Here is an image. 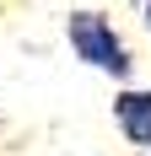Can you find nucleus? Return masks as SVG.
Masks as SVG:
<instances>
[{
    "label": "nucleus",
    "instance_id": "obj_1",
    "mask_svg": "<svg viewBox=\"0 0 151 156\" xmlns=\"http://www.w3.org/2000/svg\"><path fill=\"white\" fill-rule=\"evenodd\" d=\"M70 43H76V54L87 65H97L108 76H130V48H124V38L108 27L103 16H92V11L70 16Z\"/></svg>",
    "mask_w": 151,
    "mask_h": 156
},
{
    "label": "nucleus",
    "instance_id": "obj_2",
    "mask_svg": "<svg viewBox=\"0 0 151 156\" xmlns=\"http://www.w3.org/2000/svg\"><path fill=\"white\" fill-rule=\"evenodd\" d=\"M113 113H119V129L130 135V145L151 151V92H124L113 102Z\"/></svg>",
    "mask_w": 151,
    "mask_h": 156
},
{
    "label": "nucleus",
    "instance_id": "obj_3",
    "mask_svg": "<svg viewBox=\"0 0 151 156\" xmlns=\"http://www.w3.org/2000/svg\"><path fill=\"white\" fill-rule=\"evenodd\" d=\"M146 27H151V5H146Z\"/></svg>",
    "mask_w": 151,
    "mask_h": 156
}]
</instances>
